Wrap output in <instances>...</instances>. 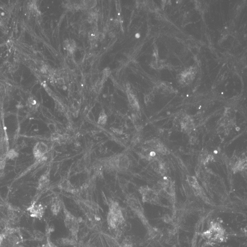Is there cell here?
<instances>
[{"label": "cell", "instance_id": "cell-1", "mask_svg": "<svg viewBox=\"0 0 247 247\" xmlns=\"http://www.w3.org/2000/svg\"><path fill=\"white\" fill-rule=\"evenodd\" d=\"M107 221L109 227L114 231L119 230V228L125 223L122 209L118 203L115 201L110 203Z\"/></svg>", "mask_w": 247, "mask_h": 247}, {"label": "cell", "instance_id": "cell-2", "mask_svg": "<svg viewBox=\"0 0 247 247\" xmlns=\"http://www.w3.org/2000/svg\"><path fill=\"white\" fill-rule=\"evenodd\" d=\"M206 241L213 243L224 241L225 239V230L222 225L218 222H211L209 227L202 234Z\"/></svg>", "mask_w": 247, "mask_h": 247}, {"label": "cell", "instance_id": "cell-3", "mask_svg": "<svg viewBox=\"0 0 247 247\" xmlns=\"http://www.w3.org/2000/svg\"><path fill=\"white\" fill-rule=\"evenodd\" d=\"M63 211L65 225L70 233L71 237L76 241H78V235L80 228L79 219L72 214L65 207L63 208Z\"/></svg>", "mask_w": 247, "mask_h": 247}, {"label": "cell", "instance_id": "cell-4", "mask_svg": "<svg viewBox=\"0 0 247 247\" xmlns=\"http://www.w3.org/2000/svg\"><path fill=\"white\" fill-rule=\"evenodd\" d=\"M107 166L112 169L121 172H124L129 167V159L125 154H120L109 160L107 162Z\"/></svg>", "mask_w": 247, "mask_h": 247}, {"label": "cell", "instance_id": "cell-5", "mask_svg": "<svg viewBox=\"0 0 247 247\" xmlns=\"http://www.w3.org/2000/svg\"><path fill=\"white\" fill-rule=\"evenodd\" d=\"M139 191L142 196L143 201L144 203H148L154 205H159L160 204L158 194L155 191L151 189L147 186L140 187Z\"/></svg>", "mask_w": 247, "mask_h": 247}, {"label": "cell", "instance_id": "cell-6", "mask_svg": "<svg viewBox=\"0 0 247 247\" xmlns=\"http://www.w3.org/2000/svg\"><path fill=\"white\" fill-rule=\"evenodd\" d=\"M128 205L140 219L144 218V211L140 202L134 196H129L127 199Z\"/></svg>", "mask_w": 247, "mask_h": 247}, {"label": "cell", "instance_id": "cell-7", "mask_svg": "<svg viewBox=\"0 0 247 247\" xmlns=\"http://www.w3.org/2000/svg\"><path fill=\"white\" fill-rule=\"evenodd\" d=\"M48 151L47 144L43 142L37 143L33 148V155L37 160H40L45 156Z\"/></svg>", "mask_w": 247, "mask_h": 247}, {"label": "cell", "instance_id": "cell-8", "mask_svg": "<svg viewBox=\"0 0 247 247\" xmlns=\"http://www.w3.org/2000/svg\"><path fill=\"white\" fill-rule=\"evenodd\" d=\"M28 209L30 213H31L32 217L41 219L44 214V206L41 204L36 205L34 204Z\"/></svg>", "mask_w": 247, "mask_h": 247}, {"label": "cell", "instance_id": "cell-9", "mask_svg": "<svg viewBox=\"0 0 247 247\" xmlns=\"http://www.w3.org/2000/svg\"><path fill=\"white\" fill-rule=\"evenodd\" d=\"M77 241L71 238H64L57 240V244L61 246H74L77 245Z\"/></svg>", "mask_w": 247, "mask_h": 247}, {"label": "cell", "instance_id": "cell-10", "mask_svg": "<svg viewBox=\"0 0 247 247\" xmlns=\"http://www.w3.org/2000/svg\"><path fill=\"white\" fill-rule=\"evenodd\" d=\"M61 209V203L60 200L58 199V198H55L53 201L52 205H51V211L54 215H57Z\"/></svg>", "mask_w": 247, "mask_h": 247}, {"label": "cell", "instance_id": "cell-11", "mask_svg": "<svg viewBox=\"0 0 247 247\" xmlns=\"http://www.w3.org/2000/svg\"><path fill=\"white\" fill-rule=\"evenodd\" d=\"M48 183H49V174L48 173H46L42 175L39 179L38 188L40 189H42L46 187L48 184Z\"/></svg>", "mask_w": 247, "mask_h": 247}, {"label": "cell", "instance_id": "cell-12", "mask_svg": "<svg viewBox=\"0 0 247 247\" xmlns=\"http://www.w3.org/2000/svg\"><path fill=\"white\" fill-rule=\"evenodd\" d=\"M106 239V242L108 244L110 247H119V244H118L116 239H114L112 237L110 236L109 235H106L105 236Z\"/></svg>", "mask_w": 247, "mask_h": 247}, {"label": "cell", "instance_id": "cell-13", "mask_svg": "<svg viewBox=\"0 0 247 247\" xmlns=\"http://www.w3.org/2000/svg\"><path fill=\"white\" fill-rule=\"evenodd\" d=\"M107 120V115L104 111H102L99 114L98 119V124L101 125H104L106 123Z\"/></svg>", "mask_w": 247, "mask_h": 247}, {"label": "cell", "instance_id": "cell-14", "mask_svg": "<svg viewBox=\"0 0 247 247\" xmlns=\"http://www.w3.org/2000/svg\"><path fill=\"white\" fill-rule=\"evenodd\" d=\"M118 247H134V245L131 239L126 238L123 240Z\"/></svg>", "mask_w": 247, "mask_h": 247}, {"label": "cell", "instance_id": "cell-15", "mask_svg": "<svg viewBox=\"0 0 247 247\" xmlns=\"http://www.w3.org/2000/svg\"><path fill=\"white\" fill-rule=\"evenodd\" d=\"M18 156V153L14 149H11L8 151L6 155V157L8 159H12V160L17 158Z\"/></svg>", "mask_w": 247, "mask_h": 247}, {"label": "cell", "instance_id": "cell-16", "mask_svg": "<svg viewBox=\"0 0 247 247\" xmlns=\"http://www.w3.org/2000/svg\"><path fill=\"white\" fill-rule=\"evenodd\" d=\"M34 236L37 240L40 241L44 240V238H45L44 234L40 231H35L34 232Z\"/></svg>", "mask_w": 247, "mask_h": 247}, {"label": "cell", "instance_id": "cell-17", "mask_svg": "<svg viewBox=\"0 0 247 247\" xmlns=\"http://www.w3.org/2000/svg\"><path fill=\"white\" fill-rule=\"evenodd\" d=\"M6 165V161L5 160H2L0 161V170L4 169Z\"/></svg>", "mask_w": 247, "mask_h": 247}, {"label": "cell", "instance_id": "cell-18", "mask_svg": "<svg viewBox=\"0 0 247 247\" xmlns=\"http://www.w3.org/2000/svg\"><path fill=\"white\" fill-rule=\"evenodd\" d=\"M190 143L191 144H194L195 143L196 141V139L195 138H194V137H191L190 139Z\"/></svg>", "mask_w": 247, "mask_h": 247}, {"label": "cell", "instance_id": "cell-19", "mask_svg": "<svg viewBox=\"0 0 247 247\" xmlns=\"http://www.w3.org/2000/svg\"><path fill=\"white\" fill-rule=\"evenodd\" d=\"M116 8H117V11H119V12H120V11H121V6H120V4H117Z\"/></svg>", "mask_w": 247, "mask_h": 247}, {"label": "cell", "instance_id": "cell-20", "mask_svg": "<svg viewBox=\"0 0 247 247\" xmlns=\"http://www.w3.org/2000/svg\"><path fill=\"white\" fill-rule=\"evenodd\" d=\"M109 36L110 38H113L115 37V34L113 33H110L109 34Z\"/></svg>", "mask_w": 247, "mask_h": 247}, {"label": "cell", "instance_id": "cell-21", "mask_svg": "<svg viewBox=\"0 0 247 247\" xmlns=\"http://www.w3.org/2000/svg\"><path fill=\"white\" fill-rule=\"evenodd\" d=\"M63 88L64 90H66V89H67V87H66V86H63Z\"/></svg>", "mask_w": 247, "mask_h": 247}, {"label": "cell", "instance_id": "cell-22", "mask_svg": "<svg viewBox=\"0 0 247 247\" xmlns=\"http://www.w3.org/2000/svg\"><path fill=\"white\" fill-rule=\"evenodd\" d=\"M1 145H2V140H1V139H0V147H1Z\"/></svg>", "mask_w": 247, "mask_h": 247}]
</instances>
